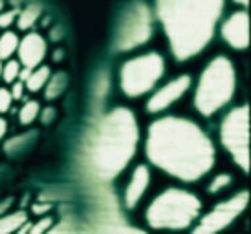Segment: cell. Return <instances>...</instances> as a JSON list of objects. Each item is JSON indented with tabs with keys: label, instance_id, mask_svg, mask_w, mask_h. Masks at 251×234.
Wrapping results in <instances>:
<instances>
[{
	"label": "cell",
	"instance_id": "cell-1",
	"mask_svg": "<svg viewBox=\"0 0 251 234\" xmlns=\"http://www.w3.org/2000/svg\"><path fill=\"white\" fill-rule=\"evenodd\" d=\"M147 159L165 174L181 181H198L215 166L216 150L200 124L187 117L165 116L147 128Z\"/></svg>",
	"mask_w": 251,
	"mask_h": 234
},
{
	"label": "cell",
	"instance_id": "cell-2",
	"mask_svg": "<svg viewBox=\"0 0 251 234\" xmlns=\"http://www.w3.org/2000/svg\"><path fill=\"white\" fill-rule=\"evenodd\" d=\"M226 0H156L154 15L178 62L202 53L213 41Z\"/></svg>",
	"mask_w": 251,
	"mask_h": 234
},
{
	"label": "cell",
	"instance_id": "cell-3",
	"mask_svg": "<svg viewBox=\"0 0 251 234\" xmlns=\"http://www.w3.org/2000/svg\"><path fill=\"white\" fill-rule=\"evenodd\" d=\"M140 143V124L132 110L118 106L99 117L84 143V165L99 181L118 178L132 161Z\"/></svg>",
	"mask_w": 251,
	"mask_h": 234
},
{
	"label": "cell",
	"instance_id": "cell-4",
	"mask_svg": "<svg viewBox=\"0 0 251 234\" xmlns=\"http://www.w3.org/2000/svg\"><path fill=\"white\" fill-rule=\"evenodd\" d=\"M237 90V71L227 55L211 59L200 73L195 90V108L203 117L218 114L231 103Z\"/></svg>",
	"mask_w": 251,
	"mask_h": 234
},
{
	"label": "cell",
	"instance_id": "cell-5",
	"mask_svg": "<svg viewBox=\"0 0 251 234\" xmlns=\"http://www.w3.org/2000/svg\"><path fill=\"white\" fill-rule=\"evenodd\" d=\"M202 201L196 194L183 188H167L147 207V223L152 229L181 231L191 227L200 216Z\"/></svg>",
	"mask_w": 251,
	"mask_h": 234
},
{
	"label": "cell",
	"instance_id": "cell-6",
	"mask_svg": "<svg viewBox=\"0 0 251 234\" xmlns=\"http://www.w3.org/2000/svg\"><path fill=\"white\" fill-rule=\"evenodd\" d=\"M165 73V59L158 51H147L123 62L119 70V86L126 97L151 94Z\"/></svg>",
	"mask_w": 251,
	"mask_h": 234
},
{
	"label": "cell",
	"instance_id": "cell-7",
	"mask_svg": "<svg viewBox=\"0 0 251 234\" xmlns=\"http://www.w3.org/2000/svg\"><path fill=\"white\" fill-rule=\"evenodd\" d=\"M220 143L244 172L250 170V106H235L220 123Z\"/></svg>",
	"mask_w": 251,
	"mask_h": 234
},
{
	"label": "cell",
	"instance_id": "cell-8",
	"mask_svg": "<svg viewBox=\"0 0 251 234\" xmlns=\"http://www.w3.org/2000/svg\"><path fill=\"white\" fill-rule=\"evenodd\" d=\"M154 31V13L145 2H134L126 7L119 21L114 48L118 51H132L151 41Z\"/></svg>",
	"mask_w": 251,
	"mask_h": 234
},
{
	"label": "cell",
	"instance_id": "cell-9",
	"mask_svg": "<svg viewBox=\"0 0 251 234\" xmlns=\"http://www.w3.org/2000/svg\"><path fill=\"white\" fill-rule=\"evenodd\" d=\"M246 205H248V192L235 194L233 198L227 201H222L211 211L209 214H205L202 220L198 221V225L195 227L193 234H218L222 233L224 229H227L237 220L240 214L244 212Z\"/></svg>",
	"mask_w": 251,
	"mask_h": 234
},
{
	"label": "cell",
	"instance_id": "cell-10",
	"mask_svg": "<svg viewBox=\"0 0 251 234\" xmlns=\"http://www.w3.org/2000/svg\"><path fill=\"white\" fill-rule=\"evenodd\" d=\"M193 84V79L187 73L171 79L169 83L161 84L160 88H156L152 92V95L147 99L145 110L149 114H161L167 108H171L176 101H180L181 97L185 95Z\"/></svg>",
	"mask_w": 251,
	"mask_h": 234
},
{
	"label": "cell",
	"instance_id": "cell-11",
	"mask_svg": "<svg viewBox=\"0 0 251 234\" xmlns=\"http://www.w3.org/2000/svg\"><path fill=\"white\" fill-rule=\"evenodd\" d=\"M222 39L233 49H246L250 46V15L246 9H237L220 26Z\"/></svg>",
	"mask_w": 251,
	"mask_h": 234
},
{
	"label": "cell",
	"instance_id": "cell-12",
	"mask_svg": "<svg viewBox=\"0 0 251 234\" xmlns=\"http://www.w3.org/2000/svg\"><path fill=\"white\" fill-rule=\"evenodd\" d=\"M48 53V42L37 31H28L19 42L17 48V61L21 62V66L24 68L33 70L37 66H41Z\"/></svg>",
	"mask_w": 251,
	"mask_h": 234
},
{
	"label": "cell",
	"instance_id": "cell-13",
	"mask_svg": "<svg viewBox=\"0 0 251 234\" xmlns=\"http://www.w3.org/2000/svg\"><path fill=\"white\" fill-rule=\"evenodd\" d=\"M151 185V170L147 165H138L134 168L132 176L128 179V185L125 188V205L128 209H134L141 201V198L145 196L147 188Z\"/></svg>",
	"mask_w": 251,
	"mask_h": 234
},
{
	"label": "cell",
	"instance_id": "cell-14",
	"mask_svg": "<svg viewBox=\"0 0 251 234\" xmlns=\"http://www.w3.org/2000/svg\"><path fill=\"white\" fill-rule=\"evenodd\" d=\"M66 86H68V75H66L64 71H61V70L55 71V73L51 71L48 83L42 88L44 99H46V101H55V99H59V97L66 92Z\"/></svg>",
	"mask_w": 251,
	"mask_h": 234
},
{
	"label": "cell",
	"instance_id": "cell-15",
	"mask_svg": "<svg viewBox=\"0 0 251 234\" xmlns=\"http://www.w3.org/2000/svg\"><path fill=\"white\" fill-rule=\"evenodd\" d=\"M41 15H42L41 4H29V6H26L24 9L19 11L15 24H17V28L21 29V31H29L37 24V21L41 19Z\"/></svg>",
	"mask_w": 251,
	"mask_h": 234
},
{
	"label": "cell",
	"instance_id": "cell-16",
	"mask_svg": "<svg viewBox=\"0 0 251 234\" xmlns=\"http://www.w3.org/2000/svg\"><path fill=\"white\" fill-rule=\"evenodd\" d=\"M50 75H51V70H50V66H46V64H41V66H37V68H33L31 71H29L28 79L24 81V86H26V90H28V92H31V94H37V92H41V90L46 86Z\"/></svg>",
	"mask_w": 251,
	"mask_h": 234
},
{
	"label": "cell",
	"instance_id": "cell-17",
	"mask_svg": "<svg viewBox=\"0 0 251 234\" xmlns=\"http://www.w3.org/2000/svg\"><path fill=\"white\" fill-rule=\"evenodd\" d=\"M19 42H21V37L17 31L6 29L4 33H0V61L4 62L7 59H13L19 48Z\"/></svg>",
	"mask_w": 251,
	"mask_h": 234
},
{
	"label": "cell",
	"instance_id": "cell-18",
	"mask_svg": "<svg viewBox=\"0 0 251 234\" xmlns=\"http://www.w3.org/2000/svg\"><path fill=\"white\" fill-rule=\"evenodd\" d=\"M26 221H28V216H26V212H22V211L4 214V216H0V234L17 233Z\"/></svg>",
	"mask_w": 251,
	"mask_h": 234
},
{
	"label": "cell",
	"instance_id": "cell-19",
	"mask_svg": "<svg viewBox=\"0 0 251 234\" xmlns=\"http://www.w3.org/2000/svg\"><path fill=\"white\" fill-rule=\"evenodd\" d=\"M41 103L35 101V99H28L26 103L21 106V110H19V123L22 126H29V124H33L39 119V112H41Z\"/></svg>",
	"mask_w": 251,
	"mask_h": 234
},
{
	"label": "cell",
	"instance_id": "cell-20",
	"mask_svg": "<svg viewBox=\"0 0 251 234\" xmlns=\"http://www.w3.org/2000/svg\"><path fill=\"white\" fill-rule=\"evenodd\" d=\"M21 62L17 59H7V61L2 62V81L6 84H11L19 79V73H21Z\"/></svg>",
	"mask_w": 251,
	"mask_h": 234
},
{
	"label": "cell",
	"instance_id": "cell-21",
	"mask_svg": "<svg viewBox=\"0 0 251 234\" xmlns=\"http://www.w3.org/2000/svg\"><path fill=\"white\" fill-rule=\"evenodd\" d=\"M231 185V174H216L215 178L211 179L209 187H207V192L209 194H216L227 188Z\"/></svg>",
	"mask_w": 251,
	"mask_h": 234
},
{
	"label": "cell",
	"instance_id": "cell-22",
	"mask_svg": "<svg viewBox=\"0 0 251 234\" xmlns=\"http://www.w3.org/2000/svg\"><path fill=\"white\" fill-rule=\"evenodd\" d=\"M33 138H35V134H33V130H29L28 134H24V136H21V138H13L11 141H7L4 148H6L9 154H13L17 148H21V146L28 145L29 139H33Z\"/></svg>",
	"mask_w": 251,
	"mask_h": 234
},
{
	"label": "cell",
	"instance_id": "cell-23",
	"mask_svg": "<svg viewBox=\"0 0 251 234\" xmlns=\"http://www.w3.org/2000/svg\"><path fill=\"white\" fill-rule=\"evenodd\" d=\"M53 227V220L46 216V218H41V220L33 223V225H29V231L28 234H48Z\"/></svg>",
	"mask_w": 251,
	"mask_h": 234
},
{
	"label": "cell",
	"instance_id": "cell-24",
	"mask_svg": "<svg viewBox=\"0 0 251 234\" xmlns=\"http://www.w3.org/2000/svg\"><path fill=\"white\" fill-rule=\"evenodd\" d=\"M13 97H11V92L6 86H0V116H4L7 112L11 110L13 106Z\"/></svg>",
	"mask_w": 251,
	"mask_h": 234
},
{
	"label": "cell",
	"instance_id": "cell-25",
	"mask_svg": "<svg viewBox=\"0 0 251 234\" xmlns=\"http://www.w3.org/2000/svg\"><path fill=\"white\" fill-rule=\"evenodd\" d=\"M17 15H19V9H4L0 11V29H9L17 21Z\"/></svg>",
	"mask_w": 251,
	"mask_h": 234
},
{
	"label": "cell",
	"instance_id": "cell-26",
	"mask_svg": "<svg viewBox=\"0 0 251 234\" xmlns=\"http://www.w3.org/2000/svg\"><path fill=\"white\" fill-rule=\"evenodd\" d=\"M101 234H143L138 229L126 227V225H106L103 227Z\"/></svg>",
	"mask_w": 251,
	"mask_h": 234
},
{
	"label": "cell",
	"instance_id": "cell-27",
	"mask_svg": "<svg viewBox=\"0 0 251 234\" xmlns=\"http://www.w3.org/2000/svg\"><path fill=\"white\" fill-rule=\"evenodd\" d=\"M55 116L57 112L53 106H48V108H41V112H39V119H41L44 124H50L55 121Z\"/></svg>",
	"mask_w": 251,
	"mask_h": 234
},
{
	"label": "cell",
	"instance_id": "cell-28",
	"mask_svg": "<svg viewBox=\"0 0 251 234\" xmlns=\"http://www.w3.org/2000/svg\"><path fill=\"white\" fill-rule=\"evenodd\" d=\"M9 92H11L13 101H19V99H22V95H24L26 86H24V83H22V81H15V83H11V88H9Z\"/></svg>",
	"mask_w": 251,
	"mask_h": 234
},
{
	"label": "cell",
	"instance_id": "cell-29",
	"mask_svg": "<svg viewBox=\"0 0 251 234\" xmlns=\"http://www.w3.org/2000/svg\"><path fill=\"white\" fill-rule=\"evenodd\" d=\"M50 209H51L50 203H35V205H33V212L44 214V212H50Z\"/></svg>",
	"mask_w": 251,
	"mask_h": 234
},
{
	"label": "cell",
	"instance_id": "cell-30",
	"mask_svg": "<svg viewBox=\"0 0 251 234\" xmlns=\"http://www.w3.org/2000/svg\"><path fill=\"white\" fill-rule=\"evenodd\" d=\"M6 134H7V121L6 117H0V141L6 138Z\"/></svg>",
	"mask_w": 251,
	"mask_h": 234
},
{
	"label": "cell",
	"instance_id": "cell-31",
	"mask_svg": "<svg viewBox=\"0 0 251 234\" xmlns=\"http://www.w3.org/2000/svg\"><path fill=\"white\" fill-rule=\"evenodd\" d=\"M11 207V200H6V201H2L0 203V216H4V214L7 212V209Z\"/></svg>",
	"mask_w": 251,
	"mask_h": 234
},
{
	"label": "cell",
	"instance_id": "cell-32",
	"mask_svg": "<svg viewBox=\"0 0 251 234\" xmlns=\"http://www.w3.org/2000/svg\"><path fill=\"white\" fill-rule=\"evenodd\" d=\"M29 225H31V223H28V221H26V223H24V225H22V227L19 229V231H17V233H13V234H28V231H29Z\"/></svg>",
	"mask_w": 251,
	"mask_h": 234
},
{
	"label": "cell",
	"instance_id": "cell-33",
	"mask_svg": "<svg viewBox=\"0 0 251 234\" xmlns=\"http://www.w3.org/2000/svg\"><path fill=\"white\" fill-rule=\"evenodd\" d=\"M235 4H238V6H244V7H248V4H250V0H233Z\"/></svg>",
	"mask_w": 251,
	"mask_h": 234
},
{
	"label": "cell",
	"instance_id": "cell-34",
	"mask_svg": "<svg viewBox=\"0 0 251 234\" xmlns=\"http://www.w3.org/2000/svg\"><path fill=\"white\" fill-rule=\"evenodd\" d=\"M4 7H6V0H0V11H4Z\"/></svg>",
	"mask_w": 251,
	"mask_h": 234
},
{
	"label": "cell",
	"instance_id": "cell-35",
	"mask_svg": "<svg viewBox=\"0 0 251 234\" xmlns=\"http://www.w3.org/2000/svg\"><path fill=\"white\" fill-rule=\"evenodd\" d=\"M0 81H2V61H0Z\"/></svg>",
	"mask_w": 251,
	"mask_h": 234
}]
</instances>
